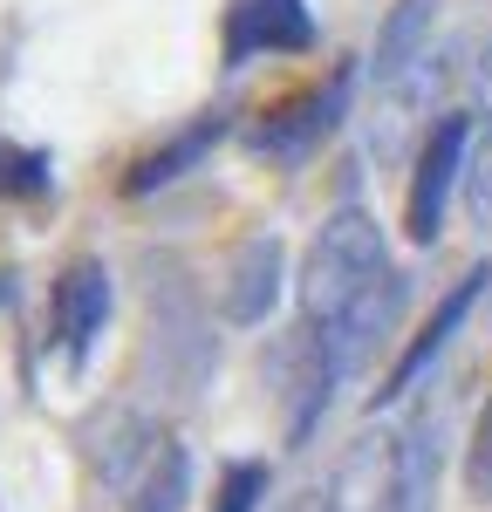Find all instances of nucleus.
Listing matches in <instances>:
<instances>
[{
    "label": "nucleus",
    "mask_w": 492,
    "mask_h": 512,
    "mask_svg": "<svg viewBox=\"0 0 492 512\" xmlns=\"http://www.w3.org/2000/svg\"><path fill=\"white\" fill-rule=\"evenodd\" d=\"M287 512H328V492H308V499H294Z\"/></svg>",
    "instance_id": "nucleus-16"
},
{
    "label": "nucleus",
    "mask_w": 492,
    "mask_h": 512,
    "mask_svg": "<svg viewBox=\"0 0 492 512\" xmlns=\"http://www.w3.org/2000/svg\"><path fill=\"white\" fill-rule=\"evenodd\" d=\"M342 103H349V69L328 76V89H308V96H294L281 110H267V123H253V144L281 151V158H301V151H315L328 130L342 123Z\"/></svg>",
    "instance_id": "nucleus-6"
},
{
    "label": "nucleus",
    "mask_w": 492,
    "mask_h": 512,
    "mask_svg": "<svg viewBox=\"0 0 492 512\" xmlns=\"http://www.w3.org/2000/svg\"><path fill=\"white\" fill-rule=\"evenodd\" d=\"M465 492L472 499H492V396L472 424V444H465Z\"/></svg>",
    "instance_id": "nucleus-15"
},
{
    "label": "nucleus",
    "mask_w": 492,
    "mask_h": 512,
    "mask_svg": "<svg viewBox=\"0 0 492 512\" xmlns=\"http://www.w3.org/2000/svg\"><path fill=\"white\" fill-rule=\"evenodd\" d=\"M472 117H438L417 144V171H410V192H404V233L417 246H431L438 226H445V198L451 185H465V158H472Z\"/></svg>",
    "instance_id": "nucleus-3"
},
{
    "label": "nucleus",
    "mask_w": 492,
    "mask_h": 512,
    "mask_svg": "<svg viewBox=\"0 0 492 512\" xmlns=\"http://www.w3.org/2000/svg\"><path fill=\"white\" fill-rule=\"evenodd\" d=\"M219 137H226V117H219V110H205V117L192 123V130H178V137H171L164 151H151V158H137V164H130L123 192H130V198H144V192H158V185H171V178H185V171H192V164H199L205 151L219 144Z\"/></svg>",
    "instance_id": "nucleus-10"
},
{
    "label": "nucleus",
    "mask_w": 492,
    "mask_h": 512,
    "mask_svg": "<svg viewBox=\"0 0 492 512\" xmlns=\"http://www.w3.org/2000/svg\"><path fill=\"white\" fill-rule=\"evenodd\" d=\"M7 280H14V274H0V301H7Z\"/></svg>",
    "instance_id": "nucleus-17"
},
{
    "label": "nucleus",
    "mask_w": 492,
    "mask_h": 512,
    "mask_svg": "<svg viewBox=\"0 0 492 512\" xmlns=\"http://www.w3.org/2000/svg\"><path fill=\"white\" fill-rule=\"evenodd\" d=\"M274 301H281V239L274 233H253L233 246V260H226V280H219V315L253 328V321L274 315Z\"/></svg>",
    "instance_id": "nucleus-5"
},
{
    "label": "nucleus",
    "mask_w": 492,
    "mask_h": 512,
    "mask_svg": "<svg viewBox=\"0 0 492 512\" xmlns=\"http://www.w3.org/2000/svg\"><path fill=\"white\" fill-rule=\"evenodd\" d=\"M315 48V14L308 0H233L226 14V62H260V55H308Z\"/></svg>",
    "instance_id": "nucleus-4"
},
{
    "label": "nucleus",
    "mask_w": 492,
    "mask_h": 512,
    "mask_svg": "<svg viewBox=\"0 0 492 512\" xmlns=\"http://www.w3.org/2000/svg\"><path fill=\"white\" fill-rule=\"evenodd\" d=\"M260 499H267V465L260 458H240V465H226V478H219L212 512H253Z\"/></svg>",
    "instance_id": "nucleus-12"
},
{
    "label": "nucleus",
    "mask_w": 492,
    "mask_h": 512,
    "mask_svg": "<svg viewBox=\"0 0 492 512\" xmlns=\"http://www.w3.org/2000/svg\"><path fill=\"white\" fill-rule=\"evenodd\" d=\"M301 315H308V342L335 362L356 369L404 315V274L383 246V226L363 205L328 212L315 246H308V274H301Z\"/></svg>",
    "instance_id": "nucleus-1"
},
{
    "label": "nucleus",
    "mask_w": 492,
    "mask_h": 512,
    "mask_svg": "<svg viewBox=\"0 0 492 512\" xmlns=\"http://www.w3.org/2000/svg\"><path fill=\"white\" fill-rule=\"evenodd\" d=\"M431 424L417 431H363L328 478V512H431L438 485V451Z\"/></svg>",
    "instance_id": "nucleus-2"
},
{
    "label": "nucleus",
    "mask_w": 492,
    "mask_h": 512,
    "mask_svg": "<svg viewBox=\"0 0 492 512\" xmlns=\"http://www.w3.org/2000/svg\"><path fill=\"white\" fill-rule=\"evenodd\" d=\"M185 485H192L185 444H178V437H151L144 465L130 478V512H178L185 506Z\"/></svg>",
    "instance_id": "nucleus-11"
},
{
    "label": "nucleus",
    "mask_w": 492,
    "mask_h": 512,
    "mask_svg": "<svg viewBox=\"0 0 492 512\" xmlns=\"http://www.w3.org/2000/svg\"><path fill=\"white\" fill-rule=\"evenodd\" d=\"M431 35H438V0H397L383 35H376V89H397L417 69H431Z\"/></svg>",
    "instance_id": "nucleus-8"
},
{
    "label": "nucleus",
    "mask_w": 492,
    "mask_h": 512,
    "mask_svg": "<svg viewBox=\"0 0 492 512\" xmlns=\"http://www.w3.org/2000/svg\"><path fill=\"white\" fill-rule=\"evenodd\" d=\"M486 280H492L486 267H472V274H458V287H451L445 301H438V315H431V321H424V328H417V335H410V349L397 355V369L383 376V390H376V396H404L410 383H417V376H424V369L438 362V349H445V342H451V328L465 321V308H472V301L486 294Z\"/></svg>",
    "instance_id": "nucleus-9"
},
{
    "label": "nucleus",
    "mask_w": 492,
    "mask_h": 512,
    "mask_svg": "<svg viewBox=\"0 0 492 512\" xmlns=\"http://www.w3.org/2000/svg\"><path fill=\"white\" fill-rule=\"evenodd\" d=\"M465 205H472L479 226H492V117L472 137V158H465Z\"/></svg>",
    "instance_id": "nucleus-14"
},
{
    "label": "nucleus",
    "mask_w": 492,
    "mask_h": 512,
    "mask_svg": "<svg viewBox=\"0 0 492 512\" xmlns=\"http://www.w3.org/2000/svg\"><path fill=\"white\" fill-rule=\"evenodd\" d=\"M0 192L7 198H41L48 192V158L21 151V144H0Z\"/></svg>",
    "instance_id": "nucleus-13"
},
{
    "label": "nucleus",
    "mask_w": 492,
    "mask_h": 512,
    "mask_svg": "<svg viewBox=\"0 0 492 512\" xmlns=\"http://www.w3.org/2000/svg\"><path fill=\"white\" fill-rule=\"evenodd\" d=\"M110 321V267L103 260H69L55 280V342L69 355H89V342Z\"/></svg>",
    "instance_id": "nucleus-7"
}]
</instances>
